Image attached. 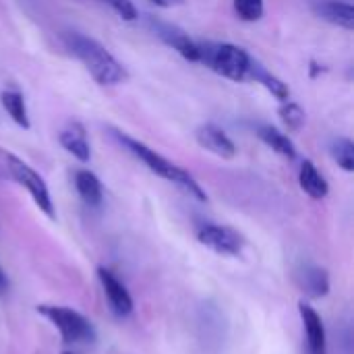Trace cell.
<instances>
[{
	"label": "cell",
	"instance_id": "cell-1",
	"mask_svg": "<svg viewBox=\"0 0 354 354\" xmlns=\"http://www.w3.org/2000/svg\"><path fill=\"white\" fill-rule=\"evenodd\" d=\"M62 41L100 85H118L127 81V68L97 39L79 31H68L62 35Z\"/></svg>",
	"mask_w": 354,
	"mask_h": 354
},
{
	"label": "cell",
	"instance_id": "cell-2",
	"mask_svg": "<svg viewBox=\"0 0 354 354\" xmlns=\"http://www.w3.org/2000/svg\"><path fill=\"white\" fill-rule=\"evenodd\" d=\"M114 137H116V139H118V141L137 158V160H141L153 174L162 176L164 180H168V183H172V185H176L178 189H183L185 193H189V195L195 197L197 201H207L205 191L199 187V183H197L187 170H183L180 166L172 164L170 160H166L164 156H160L156 149L147 147L145 143H141V141H137V139H133V137H129V135H124V133L114 131Z\"/></svg>",
	"mask_w": 354,
	"mask_h": 354
},
{
	"label": "cell",
	"instance_id": "cell-3",
	"mask_svg": "<svg viewBox=\"0 0 354 354\" xmlns=\"http://www.w3.org/2000/svg\"><path fill=\"white\" fill-rule=\"evenodd\" d=\"M201 60L218 75L230 79V81H245L249 79L251 68V56L234 44H199Z\"/></svg>",
	"mask_w": 354,
	"mask_h": 354
},
{
	"label": "cell",
	"instance_id": "cell-4",
	"mask_svg": "<svg viewBox=\"0 0 354 354\" xmlns=\"http://www.w3.org/2000/svg\"><path fill=\"white\" fill-rule=\"evenodd\" d=\"M37 313L60 332V338L66 344H91L95 340V328L75 309L62 305H37Z\"/></svg>",
	"mask_w": 354,
	"mask_h": 354
},
{
	"label": "cell",
	"instance_id": "cell-5",
	"mask_svg": "<svg viewBox=\"0 0 354 354\" xmlns=\"http://www.w3.org/2000/svg\"><path fill=\"white\" fill-rule=\"evenodd\" d=\"M2 158H4V164H6V170L10 174V178L21 185L33 199V203L48 216V218H54V203H52V197H50V191H48V185L46 180L29 166L25 164L23 160H19L17 156L12 153H4L2 151Z\"/></svg>",
	"mask_w": 354,
	"mask_h": 354
},
{
	"label": "cell",
	"instance_id": "cell-6",
	"mask_svg": "<svg viewBox=\"0 0 354 354\" xmlns=\"http://www.w3.org/2000/svg\"><path fill=\"white\" fill-rule=\"evenodd\" d=\"M197 239H199L201 245H205L214 253L228 255V257L241 255V251L245 247L243 236L234 228L220 226V224H205L203 228H199Z\"/></svg>",
	"mask_w": 354,
	"mask_h": 354
},
{
	"label": "cell",
	"instance_id": "cell-7",
	"mask_svg": "<svg viewBox=\"0 0 354 354\" xmlns=\"http://www.w3.org/2000/svg\"><path fill=\"white\" fill-rule=\"evenodd\" d=\"M97 278L102 284V290L108 299V305L112 309L114 315L118 317H127L133 311V299L127 290V286L106 268H97Z\"/></svg>",
	"mask_w": 354,
	"mask_h": 354
},
{
	"label": "cell",
	"instance_id": "cell-8",
	"mask_svg": "<svg viewBox=\"0 0 354 354\" xmlns=\"http://www.w3.org/2000/svg\"><path fill=\"white\" fill-rule=\"evenodd\" d=\"M299 313L305 328V344L307 354H328V340H326V328L319 317V313L305 301L299 303Z\"/></svg>",
	"mask_w": 354,
	"mask_h": 354
},
{
	"label": "cell",
	"instance_id": "cell-9",
	"mask_svg": "<svg viewBox=\"0 0 354 354\" xmlns=\"http://www.w3.org/2000/svg\"><path fill=\"white\" fill-rule=\"evenodd\" d=\"M151 27L158 33V37H162L168 46H172L183 58H187L191 62H199L201 60L199 44L193 41L183 29H178L176 25H170V23H162V21H151Z\"/></svg>",
	"mask_w": 354,
	"mask_h": 354
},
{
	"label": "cell",
	"instance_id": "cell-10",
	"mask_svg": "<svg viewBox=\"0 0 354 354\" xmlns=\"http://www.w3.org/2000/svg\"><path fill=\"white\" fill-rule=\"evenodd\" d=\"M195 137H197V143L203 149H207L209 153H214V156H218L222 160H232L236 156L234 141L220 127H216V124H203V127H199L197 133H195Z\"/></svg>",
	"mask_w": 354,
	"mask_h": 354
},
{
	"label": "cell",
	"instance_id": "cell-11",
	"mask_svg": "<svg viewBox=\"0 0 354 354\" xmlns=\"http://www.w3.org/2000/svg\"><path fill=\"white\" fill-rule=\"evenodd\" d=\"M295 276L303 292L311 299H322L330 292V276L319 266H311V263L301 266Z\"/></svg>",
	"mask_w": 354,
	"mask_h": 354
},
{
	"label": "cell",
	"instance_id": "cell-12",
	"mask_svg": "<svg viewBox=\"0 0 354 354\" xmlns=\"http://www.w3.org/2000/svg\"><path fill=\"white\" fill-rule=\"evenodd\" d=\"M58 141H60V145H62L73 158H77V160L83 162V164L89 162V158H91V147H89V141H87L85 127H83L81 122H71L66 129H62Z\"/></svg>",
	"mask_w": 354,
	"mask_h": 354
},
{
	"label": "cell",
	"instance_id": "cell-13",
	"mask_svg": "<svg viewBox=\"0 0 354 354\" xmlns=\"http://www.w3.org/2000/svg\"><path fill=\"white\" fill-rule=\"evenodd\" d=\"M315 15L332 25H338L342 29H354V6L348 2H338V0H326L313 6Z\"/></svg>",
	"mask_w": 354,
	"mask_h": 354
},
{
	"label": "cell",
	"instance_id": "cell-14",
	"mask_svg": "<svg viewBox=\"0 0 354 354\" xmlns=\"http://www.w3.org/2000/svg\"><path fill=\"white\" fill-rule=\"evenodd\" d=\"M299 185L311 199H326L330 193V185L324 174L315 168L311 160H305L299 170Z\"/></svg>",
	"mask_w": 354,
	"mask_h": 354
},
{
	"label": "cell",
	"instance_id": "cell-15",
	"mask_svg": "<svg viewBox=\"0 0 354 354\" xmlns=\"http://www.w3.org/2000/svg\"><path fill=\"white\" fill-rule=\"evenodd\" d=\"M75 189H77L79 197L83 199V203L89 207H97L104 199L102 183L91 170H77L75 172Z\"/></svg>",
	"mask_w": 354,
	"mask_h": 354
},
{
	"label": "cell",
	"instance_id": "cell-16",
	"mask_svg": "<svg viewBox=\"0 0 354 354\" xmlns=\"http://www.w3.org/2000/svg\"><path fill=\"white\" fill-rule=\"evenodd\" d=\"M257 137H259L270 149H274L278 156H282V158H286V160H295V158H297V147H295L292 139H290L286 133L278 131L276 127H272V124L259 127V129H257Z\"/></svg>",
	"mask_w": 354,
	"mask_h": 354
},
{
	"label": "cell",
	"instance_id": "cell-17",
	"mask_svg": "<svg viewBox=\"0 0 354 354\" xmlns=\"http://www.w3.org/2000/svg\"><path fill=\"white\" fill-rule=\"evenodd\" d=\"M0 104L2 108L6 110V114L10 116V120L21 127V129H29L31 122H29V112H27V104H25V97L21 91L17 89H4L0 93Z\"/></svg>",
	"mask_w": 354,
	"mask_h": 354
},
{
	"label": "cell",
	"instance_id": "cell-18",
	"mask_svg": "<svg viewBox=\"0 0 354 354\" xmlns=\"http://www.w3.org/2000/svg\"><path fill=\"white\" fill-rule=\"evenodd\" d=\"M249 79H255L257 83H261L276 100H280V102L290 100V87H288V83H284L282 79H278L276 75H272L270 71H266V68H263L261 64H257L255 60H251Z\"/></svg>",
	"mask_w": 354,
	"mask_h": 354
},
{
	"label": "cell",
	"instance_id": "cell-19",
	"mask_svg": "<svg viewBox=\"0 0 354 354\" xmlns=\"http://www.w3.org/2000/svg\"><path fill=\"white\" fill-rule=\"evenodd\" d=\"M278 116H280V120L284 122V127H286L288 131H292V133L301 131L303 124H305V120H307L305 110H303L299 104L288 102V100L282 102V106L278 108Z\"/></svg>",
	"mask_w": 354,
	"mask_h": 354
},
{
	"label": "cell",
	"instance_id": "cell-20",
	"mask_svg": "<svg viewBox=\"0 0 354 354\" xmlns=\"http://www.w3.org/2000/svg\"><path fill=\"white\" fill-rule=\"evenodd\" d=\"M332 156L338 162V166L344 172H353L354 170V143L346 137H340L334 141L332 145Z\"/></svg>",
	"mask_w": 354,
	"mask_h": 354
},
{
	"label": "cell",
	"instance_id": "cell-21",
	"mask_svg": "<svg viewBox=\"0 0 354 354\" xmlns=\"http://www.w3.org/2000/svg\"><path fill=\"white\" fill-rule=\"evenodd\" d=\"M234 10L236 15L247 21V23H255L263 17V0H234Z\"/></svg>",
	"mask_w": 354,
	"mask_h": 354
},
{
	"label": "cell",
	"instance_id": "cell-22",
	"mask_svg": "<svg viewBox=\"0 0 354 354\" xmlns=\"http://www.w3.org/2000/svg\"><path fill=\"white\" fill-rule=\"evenodd\" d=\"M102 2L108 4V6H110L120 19H124V21H137V17H139L135 4H133L131 0H102Z\"/></svg>",
	"mask_w": 354,
	"mask_h": 354
},
{
	"label": "cell",
	"instance_id": "cell-23",
	"mask_svg": "<svg viewBox=\"0 0 354 354\" xmlns=\"http://www.w3.org/2000/svg\"><path fill=\"white\" fill-rule=\"evenodd\" d=\"M149 2L160 8H174V6H183L187 0H149Z\"/></svg>",
	"mask_w": 354,
	"mask_h": 354
},
{
	"label": "cell",
	"instance_id": "cell-24",
	"mask_svg": "<svg viewBox=\"0 0 354 354\" xmlns=\"http://www.w3.org/2000/svg\"><path fill=\"white\" fill-rule=\"evenodd\" d=\"M6 286H8V282H6V276H4V272L0 270V292H4V290H6Z\"/></svg>",
	"mask_w": 354,
	"mask_h": 354
},
{
	"label": "cell",
	"instance_id": "cell-25",
	"mask_svg": "<svg viewBox=\"0 0 354 354\" xmlns=\"http://www.w3.org/2000/svg\"><path fill=\"white\" fill-rule=\"evenodd\" d=\"M62 354H73V353H62Z\"/></svg>",
	"mask_w": 354,
	"mask_h": 354
}]
</instances>
